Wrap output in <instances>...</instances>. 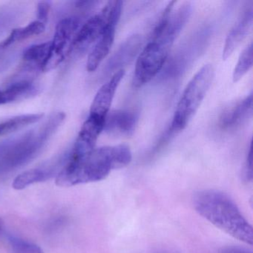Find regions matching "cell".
<instances>
[{"label": "cell", "mask_w": 253, "mask_h": 253, "mask_svg": "<svg viewBox=\"0 0 253 253\" xmlns=\"http://www.w3.org/2000/svg\"><path fill=\"white\" fill-rule=\"evenodd\" d=\"M79 20L76 17H68L59 22L54 38L51 41V54L42 70L43 72L55 69L63 61L71 42L79 29Z\"/></svg>", "instance_id": "6"}, {"label": "cell", "mask_w": 253, "mask_h": 253, "mask_svg": "<svg viewBox=\"0 0 253 253\" xmlns=\"http://www.w3.org/2000/svg\"><path fill=\"white\" fill-rule=\"evenodd\" d=\"M45 30V25L36 20L29 23L25 27L14 29L4 41L0 42V51H4L16 42H22L30 39L33 37L38 36Z\"/></svg>", "instance_id": "15"}, {"label": "cell", "mask_w": 253, "mask_h": 253, "mask_svg": "<svg viewBox=\"0 0 253 253\" xmlns=\"http://www.w3.org/2000/svg\"><path fill=\"white\" fill-rule=\"evenodd\" d=\"M141 44V37L138 35H133L124 41L108 62L106 72L109 74L115 72V74L121 69H124L123 67L132 61L137 55Z\"/></svg>", "instance_id": "13"}, {"label": "cell", "mask_w": 253, "mask_h": 253, "mask_svg": "<svg viewBox=\"0 0 253 253\" xmlns=\"http://www.w3.org/2000/svg\"><path fill=\"white\" fill-rule=\"evenodd\" d=\"M132 155L126 145L95 148L81 159L68 158L57 174L58 186L69 187L81 183L100 181L111 171L126 167Z\"/></svg>", "instance_id": "1"}, {"label": "cell", "mask_w": 253, "mask_h": 253, "mask_svg": "<svg viewBox=\"0 0 253 253\" xmlns=\"http://www.w3.org/2000/svg\"><path fill=\"white\" fill-rule=\"evenodd\" d=\"M220 253H252V252L243 247H228L223 249Z\"/></svg>", "instance_id": "23"}, {"label": "cell", "mask_w": 253, "mask_h": 253, "mask_svg": "<svg viewBox=\"0 0 253 253\" xmlns=\"http://www.w3.org/2000/svg\"><path fill=\"white\" fill-rule=\"evenodd\" d=\"M253 115V94L228 106L219 119V126L223 130L239 127Z\"/></svg>", "instance_id": "10"}, {"label": "cell", "mask_w": 253, "mask_h": 253, "mask_svg": "<svg viewBox=\"0 0 253 253\" xmlns=\"http://www.w3.org/2000/svg\"><path fill=\"white\" fill-rule=\"evenodd\" d=\"M64 121L63 115L54 114L37 131H29L8 142L0 148V166L3 169L18 168L32 161Z\"/></svg>", "instance_id": "3"}, {"label": "cell", "mask_w": 253, "mask_h": 253, "mask_svg": "<svg viewBox=\"0 0 253 253\" xmlns=\"http://www.w3.org/2000/svg\"><path fill=\"white\" fill-rule=\"evenodd\" d=\"M2 221H1V220H0V232H1V231H2Z\"/></svg>", "instance_id": "24"}, {"label": "cell", "mask_w": 253, "mask_h": 253, "mask_svg": "<svg viewBox=\"0 0 253 253\" xmlns=\"http://www.w3.org/2000/svg\"><path fill=\"white\" fill-rule=\"evenodd\" d=\"M50 9H51V3L49 2H47V1L40 2L38 5V21L45 25L48 21Z\"/></svg>", "instance_id": "21"}, {"label": "cell", "mask_w": 253, "mask_h": 253, "mask_svg": "<svg viewBox=\"0 0 253 253\" xmlns=\"http://www.w3.org/2000/svg\"><path fill=\"white\" fill-rule=\"evenodd\" d=\"M107 26L100 37L95 45L88 54L86 69L88 72H93L97 70L102 62L109 54L115 41V32L118 22L108 20Z\"/></svg>", "instance_id": "12"}, {"label": "cell", "mask_w": 253, "mask_h": 253, "mask_svg": "<svg viewBox=\"0 0 253 253\" xmlns=\"http://www.w3.org/2000/svg\"><path fill=\"white\" fill-rule=\"evenodd\" d=\"M244 175L246 180L248 181H251L253 179V153H252L251 143L250 144L248 155H247L245 166H244Z\"/></svg>", "instance_id": "22"}, {"label": "cell", "mask_w": 253, "mask_h": 253, "mask_svg": "<svg viewBox=\"0 0 253 253\" xmlns=\"http://www.w3.org/2000/svg\"><path fill=\"white\" fill-rule=\"evenodd\" d=\"M253 23V10L250 6L238 19L226 37L222 53L223 60H227L242 43L251 31Z\"/></svg>", "instance_id": "11"}, {"label": "cell", "mask_w": 253, "mask_h": 253, "mask_svg": "<svg viewBox=\"0 0 253 253\" xmlns=\"http://www.w3.org/2000/svg\"><path fill=\"white\" fill-rule=\"evenodd\" d=\"M56 171L55 167H49L48 168L32 169L19 174L13 182V187L17 190L25 189L27 186L45 181L53 175Z\"/></svg>", "instance_id": "17"}, {"label": "cell", "mask_w": 253, "mask_h": 253, "mask_svg": "<svg viewBox=\"0 0 253 253\" xmlns=\"http://www.w3.org/2000/svg\"><path fill=\"white\" fill-rule=\"evenodd\" d=\"M51 49V42L32 45L23 52V61L31 69H38L42 71L49 58Z\"/></svg>", "instance_id": "16"}, {"label": "cell", "mask_w": 253, "mask_h": 253, "mask_svg": "<svg viewBox=\"0 0 253 253\" xmlns=\"http://www.w3.org/2000/svg\"><path fill=\"white\" fill-rule=\"evenodd\" d=\"M44 115L40 114H27L19 115L11 119L0 123V137L21 129L31 124H35L43 118Z\"/></svg>", "instance_id": "18"}, {"label": "cell", "mask_w": 253, "mask_h": 253, "mask_svg": "<svg viewBox=\"0 0 253 253\" xmlns=\"http://www.w3.org/2000/svg\"><path fill=\"white\" fill-rule=\"evenodd\" d=\"M214 78L211 64L204 65L189 81L177 105L169 134L180 132L189 124L205 98Z\"/></svg>", "instance_id": "5"}, {"label": "cell", "mask_w": 253, "mask_h": 253, "mask_svg": "<svg viewBox=\"0 0 253 253\" xmlns=\"http://www.w3.org/2000/svg\"><path fill=\"white\" fill-rule=\"evenodd\" d=\"M253 48L250 42L241 52L232 75L234 83L239 81L253 67Z\"/></svg>", "instance_id": "19"}, {"label": "cell", "mask_w": 253, "mask_h": 253, "mask_svg": "<svg viewBox=\"0 0 253 253\" xmlns=\"http://www.w3.org/2000/svg\"><path fill=\"white\" fill-rule=\"evenodd\" d=\"M107 23L103 9L99 14L88 19L74 37L68 54L77 57L84 56L101 36Z\"/></svg>", "instance_id": "7"}, {"label": "cell", "mask_w": 253, "mask_h": 253, "mask_svg": "<svg viewBox=\"0 0 253 253\" xmlns=\"http://www.w3.org/2000/svg\"><path fill=\"white\" fill-rule=\"evenodd\" d=\"M38 87L31 80H20L8 85L4 89H0V105L6 104L23 100L35 95Z\"/></svg>", "instance_id": "14"}, {"label": "cell", "mask_w": 253, "mask_h": 253, "mask_svg": "<svg viewBox=\"0 0 253 253\" xmlns=\"http://www.w3.org/2000/svg\"><path fill=\"white\" fill-rule=\"evenodd\" d=\"M177 38L166 27L152 32L136 63L132 82L135 88L150 82L162 70Z\"/></svg>", "instance_id": "4"}, {"label": "cell", "mask_w": 253, "mask_h": 253, "mask_svg": "<svg viewBox=\"0 0 253 253\" xmlns=\"http://www.w3.org/2000/svg\"><path fill=\"white\" fill-rule=\"evenodd\" d=\"M193 203L197 212L211 224L239 241L253 244V227L226 194L214 189L199 191Z\"/></svg>", "instance_id": "2"}, {"label": "cell", "mask_w": 253, "mask_h": 253, "mask_svg": "<svg viewBox=\"0 0 253 253\" xmlns=\"http://www.w3.org/2000/svg\"><path fill=\"white\" fill-rule=\"evenodd\" d=\"M124 75L125 69H121L113 74L109 81L100 87L93 100L88 116L104 122L106 121L115 93Z\"/></svg>", "instance_id": "8"}, {"label": "cell", "mask_w": 253, "mask_h": 253, "mask_svg": "<svg viewBox=\"0 0 253 253\" xmlns=\"http://www.w3.org/2000/svg\"><path fill=\"white\" fill-rule=\"evenodd\" d=\"M138 115L134 111L114 110L109 112L105 121L103 131L117 137H128L135 131Z\"/></svg>", "instance_id": "9"}, {"label": "cell", "mask_w": 253, "mask_h": 253, "mask_svg": "<svg viewBox=\"0 0 253 253\" xmlns=\"http://www.w3.org/2000/svg\"><path fill=\"white\" fill-rule=\"evenodd\" d=\"M8 241L14 253H43L36 244L17 237L10 236Z\"/></svg>", "instance_id": "20"}]
</instances>
